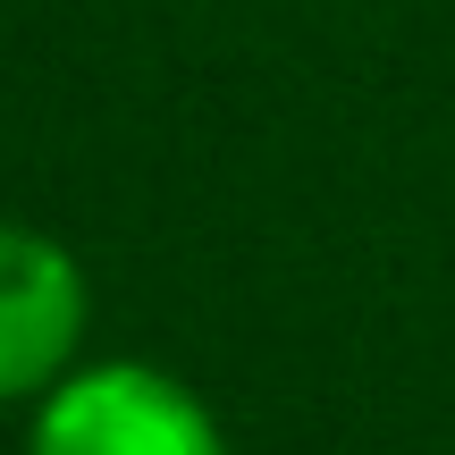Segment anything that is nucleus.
I'll return each mask as SVG.
<instances>
[{"instance_id": "obj_1", "label": "nucleus", "mask_w": 455, "mask_h": 455, "mask_svg": "<svg viewBox=\"0 0 455 455\" xmlns=\"http://www.w3.org/2000/svg\"><path fill=\"white\" fill-rule=\"evenodd\" d=\"M26 455H236L228 422L195 379L144 355H84L60 388L34 405Z\"/></svg>"}, {"instance_id": "obj_2", "label": "nucleus", "mask_w": 455, "mask_h": 455, "mask_svg": "<svg viewBox=\"0 0 455 455\" xmlns=\"http://www.w3.org/2000/svg\"><path fill=\"white\" fill-rule=\"evenodd\" d=\"M93 338V278L76 244L34 220H0V405H43Z\"/></svg>"}]
</instances>
